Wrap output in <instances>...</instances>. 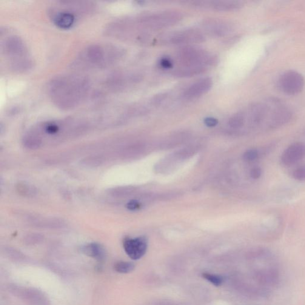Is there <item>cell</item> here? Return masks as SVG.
<instances>
[{"label": "cell", "mask_w": 305, "mask_h": 305, "mask_svg": "<svg viewBox=\"0 0 305 305\" xmlns=\"http://www.w3.org/2000/svg\"><path fill=\"white\" fill-rule=\"evenodd\" d=\"M250 175L253 179H258L262 175V170L258 167L253 168L250 171Z\"/></svg>", "instance_id": "cell-25"}, {"label": "cell", "mask_w": 305, "mask_h": 305, "mask_svg": "<svg viewBox=\"0 0 305 305\" xmlns=\"http://www.w3.org/2000/svg\"><path fill=\"white\" fill-rule=\"evenodd\" d=\"M128 209L131 210H135L138 209L140 207L139 202L136 201H132L129 202L127 205Z\"/></svg>", "instance_id": "cell-26"}, {"label": "cell", "mask_w": 305, "mask_h": 305, "mask_svg": "<svg viewBox=\"0 0 305 305\" xmlns=\"http://www.w3.org/2000/svg\"><path fill=\"white\" fill-rule=\"evenodd\" d=\"M258 157V152L256 150L252 149L247 150L243 155L244 161L247 162H252L256 160Z\"/></svg>", "instance_id": "cell-23"}, {"label": "cell", "mask_w": 305, "mask_h": 305, "mask_svg": "<svg viewBox=\"0 0 305 305\" xmlns=\"http://www.w3.org/2000/svg\"><path fill=\"white\" fill-rule=\"evenodd\" d=\"M244 117L241 111L232 116L229 120V125L233 129H240L244 127Z\"/></svg>", "instance_id": "cell-20"}, {"label": "cell", "mask_w": 305, "mask_h": 305, "mask_svg": "<svg viewBox=\"0 0 305 305\" xmlns=\"http://www.w3.org/2000/svg\"><path fill=\"white\" fill-rule=\"evenodd\" d=\"M161 64L164 68H169L172 67V62L169 59L165 58L161 60Z\"/></svg>", "instance_id": "cell-28"}, {"label": "cell", "mask_w": 305, "mask_h": 305, "mask_svg": "<svg viewBox=\"0 0 305 305\" xmlns=\"http://www.w3.org/2000/svg\"><path fill=\"white\" fill-rule=\"evenodd\" d=\"M160 38L164 44L176 45L200 42L203 41L205 38L198 30H187L165 34Z\"/></svg>", "instance_id": "cell-7"}, {"label": "cell", "mask_w": 305, "mask_h": 305, "mask_svg": "<svg viewBox=\"0 0 305 305\" xmlns=\"http://www.w3.org/2000/svg\"><path fill=\"white\" fill-rule=\"evenodd\" d=\"M204 123L207 126L213 127L216 126L218 124V121L216 119L213 118H207L205 119Z\"/></svg>", "instance_id": "cell-27"}, {"label": "cell", "mask_w": 305, "mask_h": 305, "mask_svg": "<svg viewBox=\"0 0 305 305\" xmlns=\"http://www.w3.org/2000/svg\"><path fill=\"white\" fill-rule=\"evenodd\" d=\"M212 87V81L209 78L202 79L185 90L184 93V98L192 99L204 95Z\"/></svg>", "instance_id": "cell-12"}, {"label": "cell", "mask_w": 305, "mask_h": 305, "mask_svg": "<svg viewBox=\"0 0 305 305\" xmlns=\"http://www.w3.org/2000/svg\"><path fill=\"white\" fill-rule=\"evenodd\" d=\"M277 85L279 90L286 95H298L303 91L305 88L304 76L298 71L287 70L279 76Z\"/></svg>", "instance_id": "cell-6"}, {"label": "cell", "mask_w": 305, "mask_h": 305, "mask_svg": "<svg viewBox=\"0 0 305 305\" xmlns=\"http://www.w3.org/2000/svg\"><path fill=\"white\" fill-rule=\"evenodd\" d=\"M293 176L297 180H305V167H302L296 169L293 172Z\"/></svg>", "instance_id": "cell-24"}, {"label": "cell", "mask_w": 305, "mask_h": 305, "mask_svg": "<svg viewBox=\"0 0 305 305\" xmlns=\"http://www.w3.org/2000/svg\"><path fill=\"white\" fill-rule=\"evenodd\" d=\"M202 275H203L204 278L209 281L210 283L213 284L215 286H221V285L223 283L224 280L223 276L218 275L211 274V273H204Z\"/></svg>", "instance_id": "cell-21"}, {"label": "cell", "mask_w": 305, "mask_h": 305, "mask_svg": "<svg viewBox=\"0 0 305 305\" xmlns=\"http://www.w3.org/2000/svg\"><path fill=\"white\" fill-rule=\"evenodd\" d=\"M193 6L201 9H210L217 11H231L240 9L243 3L235 0H217V1H197L192 2Z\"/></svg>", "instance_id": "cell-8"}, {"label": "cell", "mask_w": 305, "mask_h": 305, "mask_svg": "<svg viewBox=\"0 0 305 305\" xmlns=\"http://www.w3.org/2000/svg\"><path fill=\"white\" fill-rule=\"evenodd\" d=\"M81 252L84 255L96 260L102 262L106 258V251L102 245L97 243H91L81 247Z\"/></svg>", "instance_id": "cell-13"}, {"label": "cell", "mask_w": 305, "mask_h": 305, "mask_svg": "<svg viewBox=\"0 0 305 305\" xmlns=\"http://www.w3.org/2000/svg\"><path fill=\"white\" fill-rule=\"evenodd\" d=\"M120 48L107 44L90 45L81 51L75 61L76 68L102 69L115 64L123 55Z\"/></svg>", "instance_id": "cell-2"}, {"label": "cell", "mask_w": 305, "mask_h": 305, "mask_svg": "<svg viewBox=\"0 0 305 305\" xmlns=\"http://www.w3.org/2000/svg\"><path fill=\"white\" fill-rule=\"evenodd\" d=\"M43 240V237L39 234H30L26 236L25 241L28 244L38 243Z\"/></svg>", "instance_id": "cell-22"}, {"label": "cell", "mask_w": 305, "mask_h": 305, "mask_svg": "<svg viewBox=\"0 0 305 305\" xmlns=\"http://www.w3.org/2000/svg\"><path fill=\"white\" fill-rule=\"evenodd\" d=\"M124 249L127 255L133 260H138L145 255L147 249V239L140 237L125 238L123 243Z\"/></svg>", "instance_id": "cell-9"}, {"label": "cell", "mask_w": 305, "mask_h": 305, "mask_svg": "<svg viewBox=\"0 0 305 305\" xmlns=\"http://www.w3.org/2000/svg\"><path fill=\"white\" fill-rule=\"evenodd\" d=\"M135 269V265L131 262L119 261L114 265L115 271L121 273H128L132 272Z\"/></svg>", "instance_id": "cell-19"}, {"label": "cell", "mask_w": 305, "mask_h": 305, "mask_svg": "<svg viewBox=\"0 0 305 305\" xmlns=\"http://www.w3.org/2000/svg\"><path fill=\"white\" fill-rule=\"evenodd\" d=\"M17 192L25 198H33L36 195L37 190L34 185L25 182H19L16 186Z\"/></svg>", "instance_id": "cell-16"}, {"label": "cell", "mask_w": 305, "mask_h": 305, "mask_svg": "<svg viewBox=\"0 0 305 305\" xmlns=\"http://www.w3.org/2000/svg\"><path fill=\"white\" fill-rule=\"evenodd\" d=\"M135 191L132 187H120L108 190L107 193L113 198H120L131 195Z\"/></svg>", "instance_id": "cell-18"}, {"label": "cell", "mask_w": 305, "mask_h": 305, "mask_svg": "<svg viewBox=\"0 0 305 305\" xmlns=\"http://www.w3.org/2000/svg\"><path fill=\"white\" fill-rule=\"evenodd\" d=\"M305 157V144L296 142L290 145L281 156L282 163L286 166L294 165Z\"/></svg>", "instance_id": "cell-11"}, {"label": "cell", "mask_w": 305, "mask_h": 305, "mask_svg": "<svg viewBox=\"0 0 305 305\" xmlns=\"http://www.w3.org/2000/svg\"><path fill=\"white\" fill-rule=\"evenodd\" d=\"M182 15L176 11H164L142 16L136 19L138 25L152 29L170 27L180 21Z\"/></svg>", "instance_id": "cell-5"}, {"label": "cell", "mask_w": 305, "mask_h": 305, "mask_svg": "<svg viewBox=\"0 0 305 305\" xmlns=\"http://www.w3.org/2000/svg\"><path fill=\"white\" fill-rule=\"evenodd\" d=\"M91 89L90 81L77 75H62L51 79L48 93L51 101L61 109H73L87 98Z\"/></svg>", "instance_id": "cell-1"}, {"label": "cell", "mask_w": 305, "mask_h": 305, "mask_svg": "<svg viewBox=\"0 0 305 305\" xmlns=\"http://www.w3.org/2000/svg\"><path fill=\"white\" fill-rule=\"evenodd\" d=\"M1 51L7 59L10 67L16 72H25L33 66L27 47L20 37L8 36L1 41Z\"/></svg>", "instance_id": "cell-3"}, {"label": "cell", "mask_w": 305, "mask_h": 305, "mask_svg": "<svg viewBox=\"0 0 305 305\" xmlns=\"http://www.w3.org/2000/svg\"><path fill=\"white\" fill-rule=\"evenodd\" d=\"M42 143V139L32 131L28 133L23 139V144L24 147L30 150L38 149Z\"/></svg>", "instance_id": "cell-14"}, {"label": "cell", "mask_w": 305, "mask_h": 305, "mask_svg": "<svg viewBox=\"0 0 305 305\" xmlns=\"http://www.w3.org/2000/svg\"><path fill=\"white\" fill-rule=\"evenodd\" d=\"M202 30L208 35L213 36H223L228 35L233 29V26L228 22L219 19H207L202 23Z\"/></svg>", "instance_id": "cell-10"}, {"label": "cell", "mask_w": 305, "mask_h": 305, "mask_svg": "<svg viewBox=\"0 0 305 305\" xmlns=\"http://www.w3.org/2000/svg\"><path fill=\"white\" fill-rule=\"evenodd\" d=\"M32 222L39 227L51 228V229H59L64 227L65 224L64 222L60 221L59 219L52 218H36Z\"/></svg>", "instance_id": "cell-15"}, {"label": "cell", "mask_w": 305, "mask_h": 305, "mask_svg": "<svg viewBox=\"0 0 305 305\" xmlns=\"http://www.w3.org/2000/svg\"><path fill=\"white\" fill-rule=\"evenodd\" d=\"M105 159L102 156H93L87 157L80 162L82 167L87 168H95L101 167L104 164Z\"/></svg>", "instance_id": "cell-17"}, {"label": "cell", "mask_w": 305, "mask_h": 305, "mask_svg": "<svg viewBox=\"0 0 305 305\" xmlns=\"http://www.w3.org/2000/svg\"><path fill=\"white\" fill-rule=\"evenodd\" d=\"M90 4L80 1H61L51 7L50 15L54 24L62 29H69L78 17L91 9Z\"/></svg>", "instance_id": "cell-4"}]
</instances>
